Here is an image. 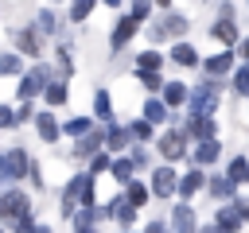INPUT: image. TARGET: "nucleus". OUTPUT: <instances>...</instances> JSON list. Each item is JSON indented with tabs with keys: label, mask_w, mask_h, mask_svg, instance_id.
<instances>
[{
	"label": "nucleus",
	"mask_w": 249,
	"mask_h": 233,
	"mask_svg": "<svg viewBox=\"0 0 249 233\" xmlns=\"http://www.w3.org/2000/svg\"><path fill=\"white\" fill-rule=\"evenodd\" d=\"M218 19H237V8H233V0H218Z\"/></svg>",
	"instance_id": "nucleus-48"
},
{
	"label": "nucleus",
	"mask_w": 249,
	"mask_h": 233,
	"mask_svg": "<svg viewBox=\"0 0 249 233\" xmlns=\"http://www.w3.org/2000/svg\"><path fill=\"white\" fill-rule=\"evenodd\" d=\"M241 194V186L226 175V171H210V179H206V198L214 202V206H222V202H233Z\"/></svg>",
	"instance_id": "nucleus-10"
},
{
	"label": "nucleus",
	"mask_w": 249,
	"mask_h": 233,
	"mask_svg": "<svg viewBox=\"0 0 249 233\" xmlns=\"http://www.w3.org/2000/svg\"><path fill=\"white\" fill-rule=\"evenodd\" d=\"M233 50H237V58H241V62H249V35H241V43H237Z\"/></svg>",
	"instance_id": "nucleus-50"
},
{
	"label": "nucleus",
	"mask_w": 249,
	"mask_h": 233,
	"mask_svg": "<svg viewBox=\"0 0 249 233\" xmlns=\"http://www.w3.org/2000/svg\"><path fill=\"white\" fill-rule=\"evenodd\" d=\"M206 179H210V171H206V167H195V163H191V167H187V171L179 175V194H175V198L191 202L195 194H206Z\"/></svg>",
	"instance_id": "nucleus-13"
},
{
	"label": "nucleus",
	"mask_w": 249,
	"mask_h": 233,
	"mask_svg": "<svg viewBox=\"0 0 249 233\" xmlns=\"http://www.w3.org/2000/svg\"><path fill=\"white\" fill-rule=\"evenodd\" d=\"M233 206L241 210V217H245V225H249V198H241V194H237V198H233Z\"/></svg>",
	"instance_id": "nucleus-51"
},
{
	"label": "nucleus",
	"mask_w": 249,
	"mask_h": 233,
	"mask_svg": "<svg viewBox=\"0 0 249 233\" xmlns=\"http://www.w3.org/2000/svg\"><path fill=\"white\" fill-rule=\"evenodd\" d=\"M245 4H249V0H245Z\"/></svg>",
	"instance_id": "nucleus-60"
},
{
	"label": "nucleus",
	"mask_w": 249,
	"mask_h": 233,
	"mask_svg": "<svg viewBox=\"0 0 249 233\" xmlns=\"http://www.w3.org/2000/svg\"><path fill=\"white\" fill-rule=\"evenodd\" d=\"M8 159H12V175H16V186H19L23 179H31V171H35V159L27 155V148H8Z\"/></svg>",
	"instance_id": "nucleus-25"
},
{
	"label": "nucleus",
	"mask_w": 249,
	"mask_h": 233,
	"mask_svg": "<svg viewBox=\"0 0 249 233\" xmlns=\"http://www.w3.org/2000/svg\"><path fill=\"white\" fill-rule=\"evenodd\" d=\"M86 183H89V171L82 167V171H74V175H70V179L62 183L58 198H74V202H78V194H82V186H86Z\"/></svg>",
	"instance_id": "nucleus-36"
},
{
	"label": "nucleus",
	"mask_w": 249,
	"mask_h": 233,
	"mask_svg": "<svg viewBox=\"0 0 249 233\" xmlns=\"http://www.w3.org/2000/svg\"><path fill=\"white\" fill-rule=\"evenodd\" d=\"M179 128L191 136V144H202V140H218V116H195L187 113L179 120Z\"/></svg>",
	"instance_id": "nucleus-9"
},
{
	"label": "nucleus",
	"mask_w": 249,
	"mask_h": 233,
	"mask_svg": "<svg viewBox=\"0 0 249 233\" xmlns=\"http://www.w3.org/2000/svg\"><path fill=\"white\" fill-rule=\"evenodd\" d=\"M128 4H132V0H128ZM152 4H156V0H152Z\"/></svg>",
	"instance_id": "nucleus-59"
},
{
	"label": "nucleus",
	"mask_w": 249,
	"mask_h": 233,
	"mask_svg": "<svg viewBox=\"0 0 249 233\" xmlns=\"http://www.w3.org/2000/svg\"><path fill=\"white\" fill-rule=\"evenodd\" d=\"M101 0H70V12H66V19L70 23H86L89 16H93V8H97Z\"/></svg>",
	"instance_id": "nucleus-38"
},
{
	"label": "nucleus",
	"mask_w": 249,
	"mask_h": 233,
	"mask_svg": "<svg viewBox=\"0 0 249 233\" xmlns=\"http://www.w3.org/2000/svg\"><path fill=\"white\" fill-rule=\"evenodd\" d=\"M222 171H226V175H230L237 186H245V183H249V155H233V159H230Z\"/></svg>",
	"instance_id": "nucleus-37"
},
{
	"label": "nucleus",
	"mask_w": 249,
	"mask_h": 233,
	"mask_svg": "<svg viewBox=\"0 0 249 233\" xmlns=\"http://www.w3.org/2000/svg\"><path fill=\"white\" fill-rule=\"evenodd\" d=\"M218 109H222V82H214V78L191 82L187 113H195V116H218Z\"/></svg>",
	"instance_id": "nucleus-1"
},
{
	"label": "nucleus",
	"mask_w": 249,
	"mask_h": 233,
	"mask_svg": "<svg viewBox=\"0 0 249 233\" xmlns=\"http://www.w3.org/2000/svg\"><path fill=\"white\" fill-rule=\"evenodd\" d=\"M132 144H136V140H132V132H128V120H124V124H121V120L105 124V151H113V155H124Z\"/></svg>",
	"instance_id": "nucleus-18"
},
{
	"label": "nucleus",
	"mask_w": 249,
	"mask_h": 233,
	"mask_svg": "<svg viewBox=\"0 0 249 233\" xmlns=\"http://www.w3.org/2000/svg\"><path fill=\"white\" fill-rule=\"evenodd\" d=\"M124 198H128V202H132L136 210H144V206H148V202H152L156 194H152V186H148V179H132V183L124 186Z\"/></svg>",
	"instance_id": "nucleus-30"
},
{
	"label": "nucleus",
	"mask_w": 249,
	"mask_h": 233,
	"mask_svg": "<svg viewBox=\"0 0 249 233\" xmlns=\"http://www.w3.org/2000/svg\"><path fill=\"white\" fill-rule=\"evenodd\" d=\"M97 151H105V124H97L89 136H82V140H74V159H82V163H89Z\"/></svg>",
	"instance_id": "nucleus-20"
},
{
	"label": "nucleus",
	"mask_w": 249,
	"mask_h": 233,
	"mask_svg": "<svg viewBox=\"0 0 249 233\" xmlns=\"http://www.w3.org/2000/svg\"><path fill=\"white\" fill-rule=\"evenodd\" d=\"M35 27H39L47 39H51V35H62V19H58L54 8H39V12H35Z\"/></svg>",
	"instance_id": "nucleus-32"
},
{
	"label": "nucleus",
	"mask_w": 249,
	"mask_h": 233,
	"mask_svg": "<svg viewBox=\"0 0 249 233\" xmlns=\"http://www.w3.org/2000/svg\"><path fill=\"white\" fill-rule=\"evenodd\" d=\"M31 233H54V229H51V225H43V221H39V225H35V229H31Z\"/></svg>",
	"instance_id": "nucleus-53"
},
{
	"label": "nucleus",
	"mask_w": 249,
	"mask_h": 233,
	"mask_svg": "<svg viewBox=\"0 0 249 233\" xmlns=\"http://www.w3.org/2000/svg\"><path fill=\"white\" fill-rule=\"evenodd\" d=\"M19 124H35V109H31V101H19V109H16V128Z\"/></svg>",
	"instance_id": "nucleus-45"
},
{
	"label": "nucleus",
	"mask_w": 249,
	"mask_h": 233,
	"mask_svg": "<svg viewBox=\"0 0 249 233\" xmlns=\"http://www.w3.org/2000/svg\"><path fill=\"white\" fill-rule=\"evenodd\" d=\"M128 155H132L136 171H140V167H144V171H152V151H148V144H132V148H128Z\"/></svg>",
	"instance_id": "nucleus-41"
},
{
	"label": "nucleus",
	"mask_w": 249,
	"mask_h": 233,
	"mask_svg": "<svg viewBox=\"0 0 249 233\" xmlns=\"http://www.w3.org/2000/svg\"><path fill=\"white\" fill-rule=\"evenodd\" d=\"M27 66H23V54L19 50H0V78H23Z\"/></svg>",
	"instance_id": "nucleus-31"
},
{
	"label": "nucleus",
	"mask_w": 249,
	"mask_h": 233,
	"mask_svg": "<svg viewBox=\"0 0 249 233\" xmlns=\"http://www.w3.org/2000/svg\"><path fill=\"white\" fill-rule=\"evenodd\" d=\"M156 8L160 12H171V0H156Z\"/></svg>",
	"instance_id": "nucleus-52"
},
{
	"label": "nucleus",
	"mask_w": 249,
	"mask_h": 233,
	"mask_svg": "<svg viewBox=\"0 0 249 233\" xmlns=\"http://www.w3.org/2000/svg\"><path fill=\"white\" fill-rule=\"evenodd\" d=\"M160 23H163L167 39H187V31H191V16H183V12H160Z\"/></svg>",
	"instance_id": "nucleus-24"
},
{
	"label": "nucleus",
	"mask_w": 249,
	"mask_h": 233,
	"mask_svg": "<svg viewBox=\"0 0 249 233\" xmlns=\"http://www.w3.org/2000/svg\"><path fill=\"white\" fill-rule=\"evenodd\" d=\"M210 225L222 229V233H241V229H245V217H241V210H237L233 202H222V206H214Z\"/></svg>",
	"instance_id": "nucleus-15"
},
{
	"label": "nucleus",
	"mask_w": 249,
	"mask_h": 233,
	"mask_svg": "<svg viewBox=\"0 0 249 233\" xmlns=\"http://www.w3.org/2000/svg\"><path fill=\"white\" fill-rule=\"evenodd\" d=\"M148 186H152V194H156L160 202L175 198V194H179V171H175V163H160V167H152Z\"/></svg>",
	"instance_id": "nucleus-5"
},
{
	"label": "nucleus",
	"mask_w": 249,
	"mask_h": 233,
	"mask_svg": "<svg viewBox=\"0 0 249 233\" xmlns=\"http://www.w3.org/2000/svg\"><path fill=\"white\" fill-rule=\"evenodd\" d=\"M163 101H167V109L171 113H179V109H187V97H191V85L187 82H179V78H171L167 85H163V93H160Z\"/></svg>",
	"instance_id": "nucleus-23"
},
{
	"label": "nucleus",
	"mask_w": 249,
	"mask_h": 233,
	"mask_svg": "<svg viewBox=\"0 0 249 233\" xmlns=\"http://www.w3.org/2000/svg\"><path fill=\"white\" fill-rule=\"evenodd\" d=\"M93 128H97L93 116H66V120H62V136H70V140H82V136H89Z\"/></svg>",
	"instance_id": "nucleus-29"
},
{
	"label": "nucleus",
	"mask_w": 249,
	"mask_h": 233,
	"mask_svg": "<svg viewBox=\"0 0 249 233\" xmlns=\"http://www.w3.org/2000/svg\"><path fill=\"white\" fill-rule=\"evenodd\" d=\"M78 206H97V179L89 175V183L82 186V194H78Z\"/></svg>",
	"instance_id": "nucleus-43"
},
{
	"label": "nucleus",
	"mask_w": 249,
	"mask_h": 233,
	"mask_svg": "<svg viewBox=\"0 0 249 233\" xmlns=\"http://www.w3.org/2000/svg\"><path fill=\"white\" fill-rule=\"evenodd\" d=\"M0 128H16V109L0 101Z\"/></svg>",
	"instance_id": "nucleus-47"
},
{
	"label": "nucleus",
	"mask_w": 249,
	"mask_h": 233,
	"mask_svg": "<svg viewBox=\"0 0 249 233\" xmlns=\"http://www.w3.org/2000/svg\"><path fill=\"white\" fill-rule=\"evenodd\" d=\"M51 4H58V0H51Z\"/></svg>",
	"instance_id": "nucleus-58"
},
{
	"label": "nucleus",
	"mask_w": 249,
	"mask_h": 233,
	"mask_svg": "<svg viewBox=\"0 0 249 233\" xmlns=\"http://www.w3.org/2000/svg\"><path fill=\"white\" fill-rule=\"evenodd\" d=\"M198 233H222V229H214V225H202V229H198Z\"/></svg>",
	"instance_id": "nucleus-55"
},
{
	"label": "nucleus",
	"mask_w": 249,
	"mask_h": 233,
	"mask_svg": "<svg viewBox=\"0 0 249 233\" xmlns=\"http://www.w3.org/2000/svg\"><path fill=\"white\" fill-rule=\"evenodd\" d=\"M58 82V70L51 62H31V70L23 78H16V101H35L47 93V85Z\"/></svg>",
	"instance_id": "nucleus-2"
},
{
	"label": "nucleus",
	"mask_w": 249,
	"mask_h": 233,
	"mask_svg": "<svg viewBox=\"0 0 249 233\" xmlns=\"http://www.w3.org/2000/svg\"><path fill=\"white\" fill-rule=\"evenodd\" d=\"M35 225H39V221H35V217L27 214V217H19V221H12V225H8V233H31Z\"/></svg>",
	"instance_id": "nucleus-46"
},
{
	"label": "nucleus",
	"mask_w": 249,
	"mask_h": 233,
	"mask_svg": "<svg viewBox=\"0 0 249 233\" xmlns=\"http://www.w3.org/2000/svg\"><path fill=\"white\" fill-rule=\"evenodd\" d=\"M101 221H109L105 206H82V210L74 214V221H70V233H101V229H97Z\"/></svg>",
	"instance_id": "nucleus-16"
},
{
	"label": "nucleus",
	"mask_w": 249,
	"mask_h": 233,
	"mask_svg": "<svg viewBox=\"0 0 249 233\" xmlns=\"http://www.w3.org/2000/svg\"><path fill=\"white\" fill-rule=\"evenodd\" d=\"M109 175H113V183L124 190V186L136 179V163H132V155H128V151H124V155H117V159H113V167H109Z\"/></svg>",
	"instance_id": "nucleus-26"
},
{
	"label": "nucleus",
	"mask_w": 249,
	"mask_h": 233,
	"mask_svg": "<svg viewBox=\"0 0 249 233\" xmlns=\"http://www.w3.org/2000/svg\"><path fill=\"white\" fill-rule=\"evenodd\" d=\"M218 159H222V136L218 140H202V144L191 148V163L195 167H214Z\"/></svg>",
	"instance_id": "nucleus-22"
},
{
	"label": "nucleus",
	"mask_w": 249,
	"mask_h": 233,
	"mask_svg": "<svg viewBox=\"0 0 249 233\" xmlns=\"http://www.w3.org/2000/svg\"><path fill=\"white\" fill-rule=\"evenodd\" d=\"M140 27H144V23H140V19L132 16V12L117 16V23H113V31H109V54L117 58V54H121V50H124V47L132 43V35H136Z\"/></svg>",
	"instance_id": "nucleus-7"
},
{
	"label": "nucleus",
	"mask_w": 249,
	"mask_h": 233,
	"mask_svg": "<svg viewBox=\"0 0 249 233\" xmlns=\"http://www.w3.org/2000/svg\"><path fill=\"white\" fill-rule=\"evenodd\" d=\"M43 39H47V35H43L35 23H27V27H19V31L12 35V43H16L12 50H19L23 58H35V62H39V54H43Z\"/></svg>",
	"instance_id": "nucleus-11"
},
{
	"label": "nucleus",
	"mask_w": 249,
	"mask_h": 233,
	"mask_svg": "<svg viewBox=\"0 0 249 233\" xmlns=\"http://www.w3.org/2000/svg\"><path fill=\"white\" fill-rule=\"evenodd\" d=\"M144 233H171V225H167V221H160V217H152V221L144 225Z\"/></svg>",
	"instance_id": "nucleus-49"
},
{
	"label": "nucleus",
	"mask_w": 249,
	"mask_h": 233,
	"mask_svg": "<svg viewBox=\"0 0 249 233\" xmlns=\"http://www.w3.org/2000/svg\"><path fill=\"white\" fill-rule=\"evenodd\" d=\"M113 159H117L113 151H97V155H93V159L86 163V171H89L93 179H97V175H109V167H113Z\"/></svg>",
	"instance_id": "nucleus-40"
},
{
	"label": "nucleus",
	"mask_w": 249,
	"mask_h": 233,
	"mask_svg": "<svg viewBox=\"0 0 249 233\" xmlns=\"http://www.w3.org/2000/svg\"><path fill=\"white\" fill-rule=\"evenodd\" d=\"M93 120L97 124H113L117 116H113V97H109V89H93Z\"/></svg>",
	"instance_id": "nucleus-28"
},
{
	"label": "nucleus",
	"mask_w": 249,
	"mask_h": 233,
	"mask_svg": "<svg viewBox=\"0 0 249 233\" xmlns=\"http://www.w3.org/2000/svg\"><path fill=\"white\" fill-rule=\"evenodd\" d=\"M167 225H171V233H198V229H202L198 210H195L191 202H183V198H175V206H171V214H167Z\"/></svg>",
	"instance_id": "nucleus-8"
},
{
	"label": "nucleus",
	"mask_w": 249,
	"mask_h": 233,
	"mask_svg": "<svg viewBox=\"0 0 249 233\" xmlns=\"http://www.w3.org/2000/svg\"><path fill=\"white\" fill-rule=\"evenodd\" d=\"M8 186H16V175H12V159H8V151H0V190H8Z\"/></svg>",
	"instance_id": "nucleus-42"
},
{
	"label": "nucleus",
	"mask_w": 249,
	"mask_h": 233,
	"mask_svg": "<svg viewBox=\"0 0 249 233\" xmlns=\"http://www.w3.org/2000/svg\"><path fill=\"white\" fill-rule=\"evenodd\" d=\"M101 4H105V8H121L124 0H101Z\"/></svg>",
	"instance_id": "nucleus-54"
},
{
	"label": "nucleus",
	"mask_w": 249,
	"mask_h": 233,
	"mask_svg": "<svg viewBox=\"0 0 249 233\" xmlns=\"http://www.w3.org/2000/svg\"><path fill=\"white\" fill-rule=\"evenodd\" d=\"M0 225H4V221H0ZM0 233H8V229H0Z\"/></svg>",
	"instance_id": "nucleus-57"
},
{
	"label": "nucleus",
	"mask_w": 249,
	"mask_h": 233,
	"mask_svg": "<svg viewBox=\"0 0 249 233\" xmlns=\"http://www.w3.org/2000/svg\"><path fill=\"white\" fill-rule=\"evenodd\" d=\"M230 85H233V93H237L241 101H249V62H237V70H233Z\"/></svg>",
	"instance_id": "nucleus-39"
},
{
	"label": "nucleus",
	"mask_w": 249,
	"mask_h": 233,
	"mask_svg": "<svg viewBox=\"0 0 249 233\" xmlns=\"http://www.w3.org/2000/svg\"><path fill=\"white\" fill-rule=\"evenodd\" d=\"M66 101H70V82H66V78L51 82V85H47V93H43V105H47V109H62Z\"/></svg>",
	"instance_id": "nucleus-27"
},
{
	"label": "nucleus",
	"mask_w": 249,
	"mask_h": 233,
	"mask_svg": "<svg viewBox=\"0 0 249 233\" xmlns=\"http://www.w3.org/2000/svg\"><path fill=\"white\" fill-rule=\"evenodd\" d=\"M35 136L43 144H58L62 140V120L54 116V109H39L35 113Z\"/></svg>",
	"instance_id": "nucleus-17"
},
{
	"label": "nucleus",
	"mask_w": 249,
	"mask_h": 233,
	"mask_svg": "<svg viewBox=\"0 0 249 233\" xmlns=\"http://www.w3.org/2000/svg\"><path fill=\"white\" fill-rule=\"evenodd\" d=\"M27 214H31V194H27L23 186L0 190V221H4V225L19 221V217H27Z\"/></svg>",
	"instance_id": "nucleus-4"
},
{
	"label": "nucleus",
	"mask_w": 249,
	"mask_h": 233,
	"mask_svg": "<svg viewBox=\"0 0 249 233\" xmlns=\"http://www.w3.org/2000/svg\"><path fill=\"white\" fill-rule=\"evenodd\" d=\"M128 132H132V140H136V144H156V140H160L156 124H152V120H144V116L128 120Z\"/></svg>",
	"instance_id": "nucleus-34"
},
{
	"label": "nucleus",
	"mask_w": 249,
	"mask_h": 233,
	"mask_svg": "<svg viewBox=\"0 0 249 233\" xmlns=\"http://www.w3.org/2000/svg\"><path fill=\"white\" fill-rule=\"evenodd\" d=\"M117 233H144V229H117Z\"/></svg>",
	"instance_id": "nucleus-56"
},
{
	"label": "nucleus",
	"mask_w": 249,
	"mask_h": 233,
	"mask_svg": "<svg viewBox=\"0 0 249 233\" xmlns=\"http://www.w3.org/2000/svg\"><path fill=\"white\" fill-rule=\"evenodd\" d=\"M140 116H144V120H152L156 128H163V124H179V120H183L179 113H171V109H167V101H163L160 93L144 97V105H140Z\"/></svg>",
	"instance_id": "nucleus-12"
},
{
	"label": "nucleus",
	"mask_w": 249,
	"mask_h": 233,
	"mask_svg": "<svg viewBox=\"0 0 249 233\" xmlns=\"http://www.w3.org/2000/svg\"><path fill=\"white\" fill-rule=\"evenodd\" d=\"M167 62H175L179 70H195V66H202V54L195 50V43L175 39V43H171V50H167Z\"/></svg>",
	"instance_id": "nucleus-19"
},
{
	"label": "nucleus",
	"mask_w": 249,
	"mask_h": 233,
	"mask_svg": "<svg viewBox=\"0 0 249 233\" xmlns=\"http://www.w3.org/2000/svg\"><path fill=\"white\" fill-rule=\"evenodd\" d=\"M144 35H148L152 43H167V31H163V23H160V19H152V23H144Z\"/></svg>",
	"instance_id": "nucleus-44"
},
{
	"label": "nucleus",
	"mask_w": 249,
	"mask_h": 233,
	"mask_svg": "<svg viewBox=\"0 0 249 233\" xmlns=\"http://www.w3.org/2000/svg\"><path fill=\"white\" fill-rule=\"evenodd\" d=\"M191 148H195V144H191V136H187L179 124H167V128L160 132V140H156V155H160L163 163H183V159L191 163Z\"/></svg>",
	"instance_id": "nucleus-3"
},
{
	"label": "nucleus",
	"mask_w": 249,
	"mask_h": 233,
	"mask_svg": "<svg viewBox=\"0 0 249 233\" xmlns=\"http://www.w3.org/2000/svg\"><path fill=\"white\" fill-rule=\"evenodd\" d=\"M210 39L222 43L226 50H233V47L241 43V27H237V19H214V23H210Z\"/></svg>",
	"instance_id": "nucleus-21"
},
{
	"label": "nucleus",
	"mask_w": 249,
	"mask_h": 233,
	"mask_svg": "<svg viewBox=\"0 0 249 233\" xmlns=\"http://www.w3.org/2000/svg\"><path fill=\"white\" fill-rule=\"evenodd\" d=\"M237 62H241V58H237V50H226V47H222L218 54H206L198 70H202V78H214V82H222V78H233Z\"/></svg>",
	"instance_id": "nucleus-6"
},
{
	"label": "nucleus",
	"mask_w": 249,
	"mask_h": 233,
	"mask_svg": "<svg viewBox=\"0 0 249 233\" xmlns=\"http://www.w3.org/2000/svg\"><path fill=\"white\" fill-rule=\"evenodd\" d=\"M105 214H109V221H117V229H136V214H140V210H136V206L124 198V190H121L117 198L105 202Z\"/></svg>",
	"instance_id": "nucleus-14"
},
{
	"label": "nucleus",
	"mask_w": 249,
	"mask_h": 233,
	"mask_svg": "<svg viewBox=\"0 0 249 233\" xmlns=\"http://www.w3.org/2000/svg\"><path fill=\"white\" fill-rule=\"evenodd\" d=\"M136 82L144 85L148 97H152V93H163V85H167V78H163L160 70H136Z\"/></svg>",
	"instance_id": "nucleus-35"
},
{
	"label": "nucleus",
	"mask_w": 249,
	"mask_h": 233,
	"mask_svg": "<svg viewBox=\"0 0 249 233\" xmlns=\"http://www.w3.org/2000/svg\"><path fill=\"white\" fill-rule=\"evenodd\" d=\"M136 70H163V62H167V54L160 50V47H144V50H136Z\"/></svg>",
	"instance_id": "nucleus-33"
}]
</instances>
